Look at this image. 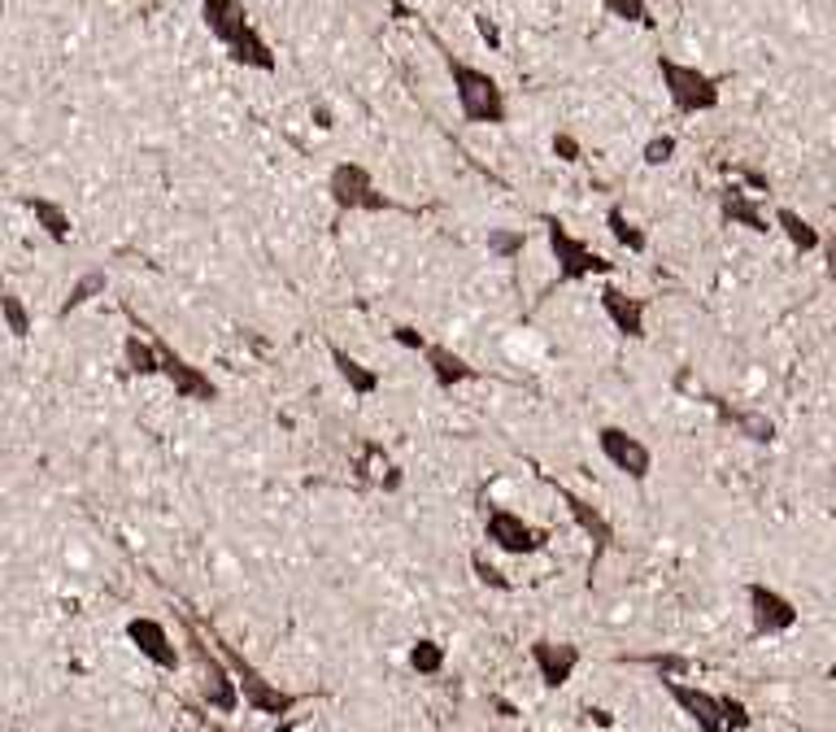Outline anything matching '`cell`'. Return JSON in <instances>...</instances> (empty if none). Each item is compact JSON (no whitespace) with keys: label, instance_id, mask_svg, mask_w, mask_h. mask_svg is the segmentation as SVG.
<instances>
[{"label":"cell","instance_id":"5bb4252c","mask_svg":"<svg viewBox=\"0 0 836 732\" xmlns=\"http://www.w3.org/2000/svg\"><path fill=\"white\" fill-rule=\"evenodd\" d=\"M550 484H554L557 502H562V506H566V514H571V523H575V527H579V532H584V536L593 541V563H588V572H593V567L602 563V554H606V550L615 545V523H610L606 514L597 511V506H593L588 498L571 493L566 484H557V480H550Z\"/></svg>","mask_w":836,"mask_h":732},{"label":"cell","instance_id":"484cf974","mask_svg":"<svg viewBox=\"0 0 836 732\" xmlns=\"http://www.w3.org/2000/svg\"><path fill=\"white\" fill-rule=\"evenodd\" d=\"M606 227H610L615 244H619V249H627V253H645V249H649V236H645V227H640L636 219H627L624 206H610V210H606Z\"/></svg>","mask_w":836,"mask_h":732},{"label":"cell","instance_id":"f35d334b","mask_svg":"<svg viewBox=\"0 0 836 732\" xmlns=\"http://www.w3.org/2000/svg\"><path fill=\"white\" fill-rule=\"evenodd\" d=\"M824 258H828V280H833V289H836V236L824 240Z\"/></svg>","mask_w":836,"mask_h":732},{"label":"cell","instance_id":"83f0119b","mask_svg":"<svg viewBox=\"0 0 836 732\" xmlns=\"http://www.w3.org/2000/svg\"><path fill=\"white\" fill-rule=\"evenodd\" d=\"M602 13L627 22V27H640V31H654V13H649V0H602Z\"/></svg>","mask_w":836,"mask_h":732},{"label":"cell","instance_id":"74e56055","mask_svg":"<svg viewBox=\"0 0 836 732\" xmlns=\"http://www.w3.org/2000/svg\"><path fill=\"white\" fill-rule=\"evenodd\" d=\"M741 179L754 188V192H771V179H766L763 170H750V166H741Z\"/></svg>","mask_w":836,"mask_h":732},{"label":"cell","instance_id":"cb8c5ba5","mask_svg":"<svg viewBox=\"0 0 836 732\" xmlns=\"http://www.w3.org/2000/svg\"><path fill=\"white\" fill-rule=\"evenodd\" d=\"M227 57L236 62V66H244V71H262V74H275L279 71V57L275 49L267 44V35L258 31V27H249L231 49H227Z\"/></svg>","mask_w":836,"mask_h":732},{"label":"cell","instance_id":"d6a6232c","mask_svg":"<svg viewBox=\"0 0 836 732\" xmlns=\"http://www.w3.org/2000/svg\"><path fill=\"white\" fill-rule=\"evenodd\" d=\"M723 724H728V732H750V724H754V715H750V707H745L741 698L723 693Z\"/></svg>","mask_w":836,"mask_h":732},{"label":"cell","instance_id":"ee69618b","mask_svg":"<svg viewBox=\"0 0 836 732\" xmlns=\"http://www.w3.org/2000/svg\"><path fill=\"white\" fill-rule=\"evenodd\" d=\"M833 523H836V511H833Z\"/></svg>","mask_w":836,"mask_h":732},{"label":"cell","instance_id":"5b68a950","mask_svg":"<svg viewBox=\"0 0 836 732\" xmlns=\"http://www.w3.org/2000/svg\"><path fill=\"white\" fill-rule=\"evenodd\" d=\"M188 650L197 659V693H201V702L218 715H236L244 707V698H240V680H236L231 662L222 659V650L209 646L197 628H188Z\"/></svg>","mask_w":836,"mask_h":732},{"label":"cell","instance_id":"60d3db41","mask_svg":"<svg viewBox=\"0 0 836 732\" xmlns=\"http://www.w3.org/2000/svg\"><path fill=\"white\" fill-rule=\"evenodd\" d=\"M275 732H296V715H288V720H279Z\"/></svg>","mask_w":836,"mask_h":732},{"label":"cell","instance_id":"3957f363","mask_svg":"<svg viewBox=\"0 0 836 732\" xmlns=\"http://www.w3.org/2000/svg\"><path fill=\"white\" fill-rule=\"evenodd\" d=\"M541 222H545V240H550V253H554L557 284H584V280H610L615 275V262L602 258L584 236H575L562 219L545 215Z\"/></svg>","mask_w":836,"mask_h":732},{"label":"cell","instance_id":"f1b7e54d","mask_svg":"<svg viewBox=\"0 0 836 732\" xmlns=\"http://www.w3.org/2000/svg\"><path fill=\"white\" fill-rule=\"evenodd\" d=\"M488 253L492 258H501V262H510V258H519L523 249H527V231H519V227H488Z\"/></svg>","mask_w":836,"mask_h":732},{"label":"cell","instance_id":"f546056e","mask_svg":"<svg viewBox=\"0 0 836 732\" xmlns=\"http://www.w3.org/2000/svg\"><path fill=\"white\" fill-rule=\"evenodd\" d=\"M410 667H415L418 676H440L445 671V646L431 641V637H418L415 646H410Z\"/></svg>","mask_w":836,"mask_h":732},{"label":"cell","instance_id":"9a60e30c","mask_svg":"<svg viewBox=\"0 0 836 732\" xmlns=\"http://www.w3.org/2000/svg\"><path fill=\"white\" fill-rule=\"evenodd\" d=\"M597 305H602V314L610 318V327H615L624 341H645V336H649V332H645V314H649V301H645V296H631L627 289H619L615 280H602Z\"/></svg>","mask_w":836,"mask_h":732},{"label":"cell","instance_id":"e575fe53","mask_svg":"<svg viewBox=\"0 0 836 732\" xmlns=\"http://www.w3.org/2000/svg\"><path fill=\"white\" fill-rule=\"evenodd\" d=\"M640 662H654L658 671H662V680H680L689 667H693V659H685V655H649V659Z\"/></svg>","mask_w":836,"mask_h":732},{"label":"cell","instance_id":"52a82bcc","mask_svg":"<svg viewBox=\"0 0 836 732\" xmlns=\"http://www.w3.org/2000/svg\"><path fill=\"white\" fill-rule=\"evenodd\" d=\"M153 341H157V349H161V379L175 388V397L179 401H197V406H213L218 397H222V388L213 384V375H209L206 366H197L192 358H184L166 336H157L153 332Z\"/></svg>","mask_w":836,"mask_h":732},{"label":"cell","instance_id":"8992f818","mask_svg":"<svg viewBox=\"0 0 836 732\" xmlns=\"http://www.w3.org/2000/svg\"><path fill=\"white\" fill-rule=\"evenodd\" d=\"M327 197L341 215H388V210H397V201L388 192H379L375 175L362 161H336L327 170Z\"/></svg>","mask_w":836,"mask_h":732},{"label":"cell","instance_id":"ab89813d","mask_svg":"<svg viewBox=\"0 0 836 732\" xmlns=\"http://www.w3.org/2000/svg\"><path fill=\"white\" fill-rule=\"evenodd\" d=\"M314 123H318L323 132H332V127H336V118H332V109H327V105H314Z\"/></svg>","mask_w":836,"mask_h":732},{"label":"cell","instance_id":"277c9868","mask_svg":"<svg viewBox=\"0 0 836 732\" xmlns=\"http://www.w3.org/2000/svg\"><path fill=\"white\" fill-rule=\"evenodd\" d=\"M658 79H662V92H667L676 114H710L723 101V83L714 74L701 71V66H689V62H680L671 53L658 57Z\"/></svg>","mask_w":836,"mask_h":732},{"label":"cell","instance_id":"4fadbf2b","mask_svg":"<svg viewBox=\"0 0 836 732\" xmlns=\"http://www.w3.org/2000/svg\"><path fill=\"white\" fill-rule=\"evenodd\" d=\"M662 693L680 707V715L697 724V732H728L723 724V693H710L689 680H662Z\"/></svg>","mask_w":836,"mask_h":732},{"label":"cell","instance_id":"836d02e7","mask_svg":"<svg viewBox=\"0 0 836 732\" xmlns=\"http://www.w3.org/2000/svg\"><path fill=\"white\" fill-rule=\"evenodd\" d=\"M550 148H554V157L562 161V166H575V161H584V145H579V140H575L571 132H554Z\"/></svg>","mask_w":836,"mask_h":732},{"label":"cell","instance_id":"7c38bea8","mask_svg":"<svg viewBox=\"0 0 836 732\" xmlns=\"http://www.w3.org/2000/svg\"><path fill=\"white\" fill-rule=\"evenodd\" d=\"M527 659H532V667H536V680H541L545 689H566V684L575 680L579 662H584V650H579L575 641L536 637V641L527 646Z\"/></svg>","mask_w":836,"mask_h":732},{"label":"cell","instance_id":"b9f144b4","mask_svg":"<svg viewBox=\"0 0 836 732\" xmlns=\"http://www.w3.org/2000/svg\"><path fill=\"white\" fill-rule=\"evenodd\" d=\"M833 484H836V467H833Z\"/></svg>","mask_w":836,"mask_h":732},{"label":"cell","instance_id":"d6986e66","mask_svg":"<svg viewBox=\"0 0 836 732\" xmlns=\"http://www.w3.org/2000/svg\"><path fill=\"white\" fill-rule=\"evenodd\" d=\"M201 22H206V31L222 49H231V44L253 27L244 0H201Z\"/></svg>","mask_w":836,"mask_h":732},{"label":"cell","instance_id":"6da1fadb","mask_svg":"<svg viewBox=\"0 0 836 732\" xmlns=\"http://www.w3.org/2000/svg\"><path fill=\"white\" fill-rule=\"evenodd\" d=\"M445 71L453 83V101H458V114L462 123L471 127H505L510 123V101H505V87L497 74L480 71L453 53H445Z\"/></svg>","mask_w":836,"mask_h":732},{"label":"cell","instance_id":"e0dca14e","mask_svg":"<svg viewBox=\"0 0 836 732\" xmlns=\"http://www.w3.org/2000/svg\"><path fill=\"white\" fill-rule=\"evenodd\" d=\"M719 215L732 222V227L754 231V236L775 231V219H766L763 201H759V197H754L745 184H723V188H719Z\"/></svg>","mask_w":836,"mask_h":732},{"label":"cell","instance_id":"8fae6325","mask_svg":"<svg viewBox=\"0 0 836 732\" xmlns=\"http://www.w3.org/2000/svg\"><path fill=\"white\" fill-rule=\"evenodd\" d=\"M127 641H132V650H136L144 662H153L157 671H179L184 667V650L175 646V637H170V628L161 624V619H153V615H136V619H127Z\"/></svg>","mask_w":836,"mask_h":732},{"label":"cell","instance_id":"603a6c76","mask_svg":"<svg viewBox=\"0 0 836 732\" xmlns=\"http://www.w3.org/2000/svg\"><path fill=\"white\" fill-rule=\"evenodd\" d=\"M22 206H27V215L35 219V227L53 240V244H70V236H74V219H70V210L62 206V201H53V197H22Z\"/></svg>","mask_w":836,"mask_h":732},{"label":"cell","instance_id":"7402d4cb","mask_svg":"<svg viewBox=\"0 0 836 732\" xmlns=\"http://www.w3.org/2000/svg\"><path fill=\"white\" fill-rule=\"evenodd\" d=\"M771 219H775V231L788 240L793 253H819V249H824V231L806 219V215H797L793 206H775Z\"/></svg>","mask_w":836,"mask_h":732},{"label":"cell","instance_id":"8d00e7d4","mask_svg":"<svg viewBox=\"0 0 836 732\" xmlns=\"http://www.w3.org/2000/svg\"><path fill=\"white\" fill-rule=\"evenodd\" d=\"M476 35L488 44V53H501V27H497V18H488V13H476Z\"/></svg>","mask_w":836,"mask_h":732},{"label":"cell","instance_id":"2e32d148","mask_svg":"<svg viewBox=\"0 0 836 732\" xmlns=\"http://www.w3.org/2000/svg\"><path fill=\"white\" fill-rule=\"evenodd\" d=\"M123 314L132 318V332H123V345H118V358L127 366V375H136V379L161 375V349H157V341H153V327H148L144 318H136L132 305H127Z\"/></svg>","mask_w":836,"mask_h":732},{"label":"cell","instance_id":"7a4b0ae2","mask_svg":"<svg viewBox=\"0 0 836 732\" xmlns=\"http://www.w3.org/2000/svg\"><path fill=\"white\" fill-rule=\"evenodd\" d=\"M209 641L222 650V659L231 662V671H236V680H240V698H244V707L253 711V715H275V720H288L305 698L301 693H292V689H283L279 680H271L262 667H253V662L244 659L231 641H222L218 632H209Z\"/></svg>","mask_w":836,"mask_h":732},{"label":"cell","instance_id":"7bdbcfd3","mask_svg":"<svg viewBox=\"0 0 836 732\" xmlns=\"http://www.w3.org/2000/svg\"><path fill=\"white\" fill-rule=\"evenodd\" d=\"M213 732H227V729H213Z\"/></svg>","mask_w":836,"mask_h":732},{"label":"cell","instance_id":"30bf717a","mask_svg":"<svg viewBox=\"0 0 836 732\" xmlns=\"http://www.w3.org/2000/svg\"><path fill=\"white\" fill-rule=\"evenodd\" d=\"M484 541L497 554H510V558H527L545 545V532L532 527L527 519L510 506H488L484 514Z\"/></svg>","mask_w":836,"mask_h":732},{"label":"cell","instance_id":"ffe728a7","mask_svg":"<svg viewBox=\"0 0 836 732\" xmlns=\"http://www.w3.org/2000/svg\"><path fill=\"white\" fill-rule=\"evenodd\" d=\"M714 410H719V423H728V428H736V437H745L750 445H775V419L766 415V410H759V406H728V401H714Z\"/></svg>","mask_w":836,"mask_h":732},{"label":"cell","instance_id":"ba28073f","mask_svg":"<svg viewBox=\"0 0 836 732\" xmlns=\"http://www.w3.org/2000/svg\"><path fill=\"white\" fill-rule=\"evenodd\" d=\"M745 606H750V628L754 637H780V632H793L802 610L788 593H780L775 585L766 581H750L745 585Z\"/></svg>","mask_w":836,"mask_h":732},{"label":"cell","instance_id":"4316f807","mask_svg":"<svg viewBox=\"0 0 836 732\" xmlns=\"http://www.w3.org/2000/svg\"><path fill=\"white\" fill-rule=\"evenodd\" d=\"M0 318H4V332H9L13 341H31V332H35L31 310H27V301L13 293V289L0 293Z\"/></svg>","mask_w":836,"mask_h":732},{"label":"cell","instance_id":"ac0fdd59","mask_svg":"<svg viewBox=\"0 0 836 732\" xmlns=\"http://www.w3.org/2000/svg\"><path fill=\"white\" fill-rule=\"evenodd\" d=\"M422 363H427V375H431V384H436L440 393H453V388L480 379V366L471 363V358H462L458 349H449V345H436V341L427 345Z\"/></svg>","mask_w":836,"mask_h":732},{"label":"cell","instance_id":"44dd1931","mask_svg":"<svg viewBox=\"0 0 836 732\" xmlns=\"http://www.w3.org/2000/svg\"><path fill=\"white\" fill-rule=\"evenodd\" d=\"M327 358H332V366H336V375H341V384H345L353 397H375L379 393V370L375 366H366L357 354H348L345 345H327Z\"/></svg>","mask_w":836,"mask_h":732},{"label":"cell","instance_id":"4dcf8cb0","mask_svg":"<svg viewBox=\"0 0 836 732\" xmlns=\"http://www.w3.org/2000/svg\"><path fill=\"white\" fill-rule=\"evenodd\" d=\"M676 153H680V140H676L671 132H662V136H649V140H645V148H640V161L658 170V166H671V161H676Z\"/></svg>","mask_w":836,"mask_h":732},{"label":"cell","instance_id":"d4e9b609","mask_svg":"<svg viewBox=\"0 0 836 732\" xmlns=\"http://www.w3.org/2000/svg\"><path fill=\"white\" fill-rule=\"evenodd\" d=\"M109 293V275L105 271H83L74 284L66 289V296H62V305H58V318H70L74 310H83V305H92L96 296Z\"/></svg>","mask_w":836,"mask_h":732},{"label":"cell","instance_id":"9c48e42d","mask_svg":"<svg viewBox=\"0 0 836 732\" xmlns=\"http://www.w3.org/2000/svg\"><path fill=\"white\" fill-rule=\"evenodd\" d=\"M597 449H602V458H606L619 475H627L631 484H645V480L654 475V449L636 437V432L619 428V423H602V428H597Z\"/></svg>","mask_w":836,"mask_h":732},{"label":"cell","instance_id":"1f68e13d","mask_svg":"<svg viewBox=\"0 0 836 732\" xmlns=\"http://www.w3.org/2000/svg\"><path fill=\"white\" fill-rule=\"evenodd\" d=\"M471 572H476V581H480L484 588H497V593H510V588H514L497 563H488L484 550H471Z\"/></svg>","mask_w":836,"mask_h":732},{"label":"cell","instance_id":"d590c367","mask_svg":"<svg viewBox=\"0 0 836 732\" xmlns=\"http://www.w3.org/2000/svg\"><path fill=\"white\" fill-rule=\"evenodd\" d=\"M393 341H397L401 349H410V354H427V345H431V341H427L418 327H410V323H397V327H393Z\"/></svg>","mask_w":836,"mask_h":732}]
</instances>
